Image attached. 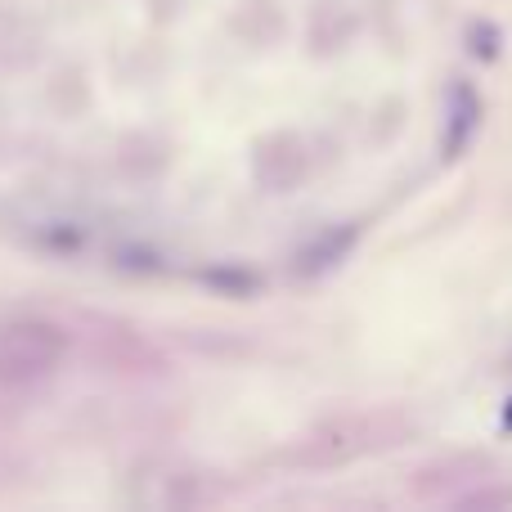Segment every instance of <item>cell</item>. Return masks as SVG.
Returning a JSON list of instances; mask_svg holds the SVG:
<instances>
[{"label": "cell", "mask_w": 512, "mask_h": 512, "mask_svg": "<svg viewBox=\"0 0 512 512\" xmlns=\"http://www.w3.org/2000/svg\"><path fill=\"white\" fill-rule=\"evenodd\" d=\"M63 355V333L45 319L0 324V382H32L50 373Z\"/></svg>", "instance_id": "cell-1"}, {"label": "cell", "mask_w": 512, "mask_h": 512, "mask_svg": "<svg viewBox=\"0 0 512 512\" xmlns=\"http://www.w3.org/2000/svg\"><path fill=\"white\" fill-rule=\"evenodd\" d=\"M477 131H481V95L468 81H459L450 90V113H445V158H463L468 144L477 140Z\"/></svg>", "instance_id": "cell-2"}]
</instances>
